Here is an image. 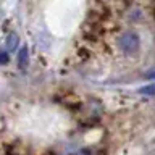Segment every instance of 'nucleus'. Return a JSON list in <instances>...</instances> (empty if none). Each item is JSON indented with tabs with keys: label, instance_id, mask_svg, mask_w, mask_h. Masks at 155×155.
<instances>
[{
	"label": "nucleus",
	"instance_id": "obj_1",
	"mask_svg": "<svg viewBox=\"0 0 155 155\" xmlns=\"http://www.w3.org/2000/svg\"><path fill=\"white\" fill-rule=\"evenodd\" d=\"M120 48L126 53H134L139 48V36L134 32H126L120 37Z\"/></svg>",
	"mask_w": 155,
	"mask_h": 155
},
{
	"label": "nucleus",
	"instance_id": "obj_2",
	"mask_svg": "<svg viewBox=\"0 0 155 155\" xmlns=\"http://www.w3.org/2000/svg\"><path fill=\"white\" fill-rule=\"evenodd\" d=\"M28 61H29L28 48L26 47H21V48H19V52H18V66H19V70H26Z\"/></svg>",
	"mask_w": 155,
	"mask_h": 155
},
{
	"label": "nucleus",
	"instance_id": "obj_3",
	"mask_svg": "<svg viewBox=\"0 0 155 155\" xmlns=\"http://www.w3.org/2000/svg\"><path fill=\"white\" fill-rule=\"evenodd\" d=\"M18 45V37L15 36V34H12V36L8 37V41H7V47L10 48V50H13V48H16Z\"/></svg>",
	"mask_w": 155,
	"mask_h": 155
},
{
	"label": "nucleus",
	"instance_id": "obj_4",
	"mask_svg": "<svg viewBox=\"0 0 155 155\" xmlns=\"http://www.w3.org/2000/svg\"><path fill=\"white\" fill-rule=\"evenodd\" d=\"M5 63H8V53L0 50V65H5Z\"/></svg>",
	"mask_w": 155,
	"mask_h": 155
},
{
	"label": "nucleus",
	"instance_id": "obj_5",
	"mask_svg": "<svg viewBox=\"0 0 155 155\" xmlns=\"http://www.w3.org/2000/svg\"><path fill=\"white\" fill-rule=\"evenodd\" d=\"M142 94H155V86H147V87H142L140 89Z\"/></svg>",
	"mask_w": 155,
	"mask_h": 155
},
{
	"label": "nucleus",
	"instance_id": "obj_6",
	"mask_svg": "<svg viewBox=\"0 0 155 155\" xmlns=\"http://www.w3.org/2000/svg\"><path fill=\"white\" fill-rule=\"evenodd\" d=\"M145 78H147V79H155V70H153V71L145 73Z\"/></svg>",
	"mask_w": 155,
	"mask_h": 155
}]
</instances>
